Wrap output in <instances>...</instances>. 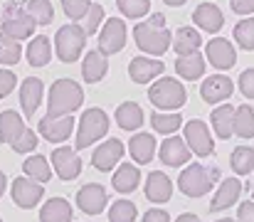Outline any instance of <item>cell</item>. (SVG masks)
I'll list each match as a JSON object with an SVG mask.
<instances>
[{
    "label": "cell",
    "instance_id": "cell-1",
    "mask_svg": "<svg viewBox=\"0 0 254 222\" xmlns=\"http://www.w3.org/2000/svg\"><path fill=\"white\" fill-rule=\"evenodd\" d=\"M133 40L138 50H143L146 55H153V57L166 55L170 47V30H166V17L156 12L151 20L138 22L133 27Z\"/></svg>",
    "mask_w": 254,
    "mask_h": 222
},
{
    "label": "cell",
    "instance_id": "cell-2",
    "mask_svg": "<svg viewBox=\"0 0 254 222\" xmlns=\"http://www.w3.org/2000/svg\"><path fill=\"white\" fill-rule=\"evenodd\" d=\"M84 101V91L74 79H57L50 86L47 96V114L50 116H69Z\"/></svg>",
    "mask_w": 254,
    "mask_h": 222
},
{
    "label": "cell",
    "instance_id": "cell-3",
    "mask_svg": "<svg viewBox=\"0 0 254 222\" xmlns=\"http://www.w3.org/2000/svg\"><path fill=\"white\" fill-rule=\"evenodd\" d=\"M215 180H217V170H215V168L210 170V168H205L202 163H190V165L178 175V188H180V193L188 195V198H202V195H207V193L212 190Z\"/></svg>",
    "mask_w": 254,
    "mask_h": 222
},
{
    "label": "cell",
    "instance_id": "cell-4",
    "mask_svg": "<svg viewBox=\"0 0 254 222\" xmlns=\"http://www.w3.org/2000/svg\"><path fill=\"white\" fill-rule=\"evenodd\" d=\"M148 99H151L153 106H158V109H163V111H175V109L185 106L188 91H185V86H183L178 79L163 76V79H158V81L151 86Z\"/></svg>",
    "mask_w": 254,
    "mask_h": 222
},
{
    "label": "cell",
    "instance_id": "cell-5",
    "mask_svg": "<svg viewBox=\"0 0 254 222\" xmlns=\"http://www.w3.org/2000/svg\"><path fill=\"white\" fill-rule=\"evenodd\" d=\"M109 134V116L104 109L94 106V109H86L79 119V129H77V148H89L91 144L101 141L104 136Z\"/></svg>",
    "mask_w": 254,
    "mask_h": 222
},
{
    "label": "cell",
    "instance_id": "cell-6",
    "mask_svg": "<svg viewBox=\"0 0 254 222\" xmlns=\"http://www.w3.org/2000/svg\"><path fill=\"white\" fill-rule=\"evenodd\" d=\"M86 45V32L77 25V22H69L64 27L57 30V37H55V50H57V57L67 65L77 62L79 55L84 52Z\"/></svg>",
    "mask_w": 254,
    "mask_h": 222
},
{
    "label": "cell",
    "instance_id": "cell-7",
    "mask_svg": "<svg viewBox=\"0 0 254 222\" xmlns=\"http://www.w3.org/2000/svg\"><path fill=\"white\" fill-rule=\"evenodd\" d=\"M37 22L30 12H25L17 2H7L5 5V20H2V35H7L10 40H25L35 32Z\"/></svg>",
    "mask_w": 254,
    "mask_h": 222
},
{
    "label": "cell",
    "instance_id": "cell-8",
    "mask_svg": "<svg viewBox=\"0 0 254 222\" xmlns=\"http://www.w3.org/2000/svg\"><path fill=\"white\" fill-rule=\"evenodd\" d=\"M183 136H185V139H183L185 146L190 148L195 155L207 158V155L215 153V139L210 136V126H207L205 121H200V119L188 121V124L183 126Z\"/></svg>",
    "mask_w": 254,
    "mask_h": 222
},
{
    "label": "cell",
    "instance_id": "cell-9",
    "mask_svg": "<svg viewBox=\"0 0 254 222\" xmlns=\"http://www.w3.org/2000/svg\"><path fill=\"white\" fill-rule=\"evenodd\" d=\"M126 45V25L121 17H109L99 32V52L101 55H116Z\"/></svg>",
    "mask_w": 254,
    "mask_h": 222
},
{
    "label": "cell",
    "instance_id": "cell-10",
    "mask_svg": "<svg viewBox=\"0 0 254 222\" xmlns=\"http://www.w3.org/2000/svg\"><path fill=\"white\" fill-rule=\"evenodd\" d=\"M72 129H74V116H42L40 124H37V134L45 136L50 144H62L72 136Z\"/></svg>",
    "mask_w": 254,
    "mask_h": 222
},
{
    "label": "cell",
    "instance_id": "cell-11",
    "mask_svg": "<svg viewBox=\"0 0 254 222\" xmlns=\"http://www.w3.org/2000/svg\"><path fill=\"white\" fill-rule=\"evenodd\" d=\"M109 203V195H106V188L99 185V183H86L77 190V208L84 213V215H99L104 213Z\"/></svg>",
    "mask_w": 254,
    "mask_h": 222
},
{
    "label": "cell",
    "instance_id": "cell-12",
    "mask_svg": "<svg viewBox=\"0 0 254 222\" xmlns=\"http://www.w3.org/2000/svg\"><path fill=\"white\" fill-rule=\"evenodd\" d=\"M52 168L62 180H74L82 173V158L69 146H60L57 150H52Z\"/></svg>",
    "mask_w": 254,
    "mask_h": 222
},
{
    "label": "cell",
    "instance_id": "cell-13",
    "mask_svg": "<svg viewBox=\"0 0 254 222\" xmlns=\"http://www.w3.org/2000/svg\"><path fill=\"white\" fill-rule=\"evenodd\" d=\"M205 57H207L210 65L217 67V70H232L235 62H237V52H235L232 42L225 40V37H212V40L205 45Z\"/></svg>",
    "mask_w": 254,
    "mask_h": 222
},
{
    "label": "cell",
    "instance_id": "cell-14",
    "mask_svg": "<svg viewBox=\"0 0 254 222\" xmlns=\"http://www.w3.org/2000/svg\"><path fill=\"white\" fill-rule=\"evenodd\" d=\"M232 91H235V84L225 74H212L200 84V96L207 104H222L232 96Z\"/></svg>",
    "mask_w": 254,
    "mask_h": 222
},
{
    "label": "cell",
    "instance_id": "cell-15",
    "mask_svg": "<svg viewBox=\"0 0 254 222\" xmlns=\"http://www.w3.org/2000/svg\"><path fill=\"white\" fill-rule=\"evenodd\" d=\"M42 195H45V188L40 183H35V180H30L25 175L12 180V203L17 208L30 210V208H35L42 200Z\"/></svg>",
    "mask_w": 254,
    "mask_h": 222
},
{
    "label": "cell",
    "instance_id": "cell-16",
    "mask_svg": "<svg viewBox=\"0 0 254 222\" xmlns=\"http://www.w3.org/2000/svg\"><path fill=\"white\" fill-rule=\"evenodd\" d=\"M242 195V180L240 178H225L217 188V193L210 200V213H222L227 208H232Z\"/></svg>",
    "mask_w": 254,
    "mask_h": 222
},
{
    "label": "cell",
    "instance_id": "cell-17",
    "mask_svg": "<svg viewBox=\"0 0 254 222\" xmlns=\"http://www.w3.org/2000/svg\"><path fill=\"white\" fill-rule=\"evenodd\" d=\"M121 155H124V144H121L119 139H109V141H104L101 146L94 150L91 165H94L96 170H101V173H109V170L121 160Z\"/></svg>",
    "mask_w": 254,
    "mask_h": 222
},
{
    "label": "cell",
    "instance_id": "cell-18",
    "mask_svg": "<svg viewBox=\"0 0 254 222\" xmlns=\"http://www.w3.org/2000/svg\"><path fill=\"white\" fill-rule=\"evenodd\" d=\"M143 193H146V198L151 200V203H168L170 198H173V183H170V178L163 173V170H153L148 178H146V188H143Z\"/></svg>",
    "mask_w": 254,
    "mask_h": 222
},
{
    "label": "cell",
    "instance_id": "cell-19",
    "mask_svg": "<svg viewBox=\"0 0 254 222\" xmlns=\"http://www.w3.org/2000/svg\"><path fill=\"white\" fill-rule=\"evenodd\" d=\"M166 70V65L161 60H151V57H133L128 65V74L136 84H148L151 79L161 76Z\"/></svg>",
    "mask_w": 254,
    "mask_h": 222
},
{
    "label": "cell",
    "instance_id": "cell-20",
    "mask_svg": "<svg viewBox=\"0 0 254 222\" xmlns=\"http://www.w3.org/2000/svg\"><path fill=\"white\" fill-rule=\"evenodd\" d=\"M163 165H170V168H178V165H185L190 160V148L185 146L183 139L178 136H168L163 144H161V150H158Z\"/></svg>",
    "mask_w": 254,
    "mask_h": 222
},
{
    "label": "cell",
    "instance_id": "cell-21",
    "mask_svg": "<svg viewBox=\"0 0 254 222\" xmlns=\"http://www.w3.org/2000/svg\"><path fill=\"white\" fill-rule=\"evenodd\" d=\"M192 20L200 30L205 32H220L222 25H225V17H222V10L215 5V2H202L195 7L192 12Z\"/></svg>",
    "mask_w": 254,
    "mask_h": 222
},
{
    "label": "cell",
    "instance_id": "cell-22",
    "mask_svg": "<svg viewBox=\"0 0 254 222\" xmlns=\"http://www.w3.org/2000/svg\"><path fill=\"white\" fill-rule=\"evenodd\" d=\"M42 91H45L42 79H37V76H27V79L22 81V86H20V106H22L25 116H32V114L40 109Z\"/></svg>",
    "mask_w": 254,
    "mask_h": 222
},
{
    "label": "cell",
    "instance_id": "cell-23",
    "mask_svg": "<svg viewBox=\"0 0 254 222\" xmlns=\"http://www.w3.org/2000/svg\"><path fill=\"white\" fill-rule=\"evenodd\" d=\"M138 183H141V170H138L136 165H131V163H121V165L116 168L114 178H111L114 190L121 193V195L133 193V190L138 188Z\"/></svg>",
    "mask_w": 254,
    "mask_h": 222
},
{
    "label": "cell",
    "instance_id": "cell-24",
    "mask_svg": "<svg viewBox=\"0 0 254 222\" xmlns=\"http://www.w3.org/2000/svg\"><path fill=\"white\" fill-rule=\"evenodd\" d=\"M27 126H25V121H22V116L17 114V111H12V109H5L2 114H0V141L2 144H15L20 136H22V131H25Z\"/></svg>",
    "mask_w": 254,
    "mask_h": 222
},
{
    "label": "cell",
    "instance_id": "cell-25",
    "mask_svg": "<svg viewBox=\"0 0 254 222\" xmlns=\"http://www.w3.org/2000/svg\"><path fill=\"white\" fill-rule=\"evenodd\" d=\"M128 150H131V158H133L136 163H141V165L151 163L153 155H156V136H151V134H146V131L131 136Z\"/></svg>",
    "mask_w": 254,
    "mask_h": 222
},
{
    "label": "cell",
    "instance_id": "cell-26",
    "mask_svg": "<svg viewBox=\"0 0 254 222\" xmlns=\"http://www.w3.org/2000/svg\"><path fill=\"white\" fill-rule=\"evenodd\" d=\"M106 70H109V60L106 55H101L99 50H91L86 52L84 62H82V76H84L86 84H96L106 76Z\"/></svg>",
    "mask_w": 254,
    "mask_h": 222
},
{
    "label": "cell",
    "instance_id": "cell-27",
    "mask_svg": "<svg viewBox=\"0 0 254 222\" xmlns=\"http://www.w3.org/2000/svg\"><path fill=\"white\" fill-rule=\"evenodd\" d=\"M114 116H116L119 129H124V131H136V129H141L143 121H146L143 109H141L136 101H124V104L116 109Z\"/></svg>",
    "mask_w": 254,
    "mask_h": 222
},
{
    "label": "cell",
    "instance_id": "cell-28",
    "mask_svg": "<svg viewBox=\"0 0 254 222\" xmlns=\"http://www.w3.org/2000/svg\"><path fill=\"white\" fill-rule=\"evenodd\" d=\"M200 45H202V37H200V32H197L195 27H188V25H185V27L175 30V35H173V50H175L180 57L197 52Z\"/></svg>",
    "mask_w": 254,
    "mask_h": 222
},
{
    "label": "cell",
    "instance_id": "cell-29",
    "mask_svg": "<svg viewBox=\"0 0 254 222\" xmlns=\"http://www.w3.org/2000/svg\"><path fill=\"white\" fill-rule=\"evenodd\" d=\"M175 72L178 76L188 79V81H195L205 74V57L200 52H192V55H183L175 60Z\"/></svg>",
    "mask_w": 254,
    "mask_h": 222
},
{
    "label": "cell",
    "instance_id": "cell-30",
    "mask_svg": "<svg viewBox=\"0 0 254 222\" xmlns=\"http://www.w3.org/2000/svg\"><path fill=\"white\" fill-rule=\"evenodd\" d=\"M40 222H72V205L64 198H52L42 205Z\"/></svg>",
    "mask_w": 254,
    "mask_h": 222
},
{
    "label": "cell",
    "instance_id": "cell-31",
    "mask_svg": "<svg viewBox=\"0 0 254 222\" xmlns=\"http://www.w3.org/2000/svg\"><path fill=\"white\" fill-rule=\"evenodd\" d=\"M232 119H235V106H232V104H220V106L212 111V116H210L215 136H220V139H232V136H235V134H232Z\"/></svg>",
    "mask_w": 254,
    "mask_h": 222
},
{
    "label": "cell",
    "instance_id": "cell-32",
    "mask_svg": "<svg viewBox=\"0 0 254 222\" xmlns=\"http://www.w3.org/2000/svg\"><path fill=\"white\" fill-rule=\"evenodd\" d=\"M232 134L240 136V139H254V109L250 106V104L235 106Z\"/></svg>",
    "mask_w": 254,
    "mask_h": 222
},
{
    "label": "cell",
    "instance_id": "cell-33",
    "mask_svg": "<svg viewBox=\"0 0 254 222\" xmlns=\"http://www.w3.org/2000/svg\"><path fill=\"white\" fill-rule=\"evenodd\" d=\"M22 173H25V178H30V180L40 183V185L52 178V168H50V163H47L45 155H30L22 163Z\"/></svg>",
    "mask_w": 254,
    "mask_h": 222
},
{
    "label": "cell",
    "instance_id": "cell-34",
    "mask_svg": "<svg viewBox=\"0 0 254 222\" xmlns=\"http://www.w3.org/2000/svg\"><path fill=\"white\" fill-rule=\"evenodd\" d=\"M52 60V47H50V37L40 35L27 45V62L30 67H45Z\"/></svg>",
    "mask_w": 254,
    "mask_h": 222
},
{
    "label": "cell",
    "instance_id": "cell-35",
    "mask_svg": "<svg viewBox=\"0 0 254 222\" xmlns=\"http://www.w3.org/2000/svg\"><path fill=\"white\" fill-rule=\"evenodd\" d=\"M151 126L156 134H163V136H173L180 126H183V116L175 114V111H156L151 114Z\"/></svg>",
    "mask_w": 254,
    "mask_h": 222
},
{
    "label": "cell",
    "instance_id": "cell-36",
    "mask_svg": "<svg viewBox=\"0 0 254 222\" xmlns=\"http://www.w3.org/2000/svg\"><path fill=\"white\" fill-rule=\"evenodd\" d=\"M230 165L237 175H250L254 170V148L250 146H237L230 155Z\"/></svg>",
    "mask_w": 254,
    "mask_h": 222
},
{
    "label": "cell",
    "instance_id": "cell-37",
    "mask_svg": "<svg viewBox=\"0 0 254 222\" xmlns=\"http://www.w3.org/2000/svg\"><path fill=\"white\" fill-rule=\"evenodd\" d=\"M109 222H133L138 218V210H136V205L131 203V200H116L114 205H111V210H109Z\"/></svg>",
    "mask_w": 254,
    "mask_h": 222
},
{
    "label": "cell",
    "instance_id": "cell-38",
    "mask_svg": "<svg viewBox=\"0 0 254 222\" xmlns=\"http://www.w3.org/2000/svg\"><path fill=\"white\" fill-rule=\"evenodd\" d=\"M27 12L35 17L37 25H50L55 20V10L50 0H27Z\"/></svg>",
    "mask_w": 254,
    "mask_h": 222
},
{
    "label": "cell",
    "instance_id": "cell-39",
    "mask_svg": "<svg viewBox=\"0 0 254 222\" xmlns=\"http://www.w3.org/2000/svg\"><path fill=\"white\" fill-rule=\"evenodd\" d=\"M22 55V47L17 40H10L7 35L0 32V65H17Z\"/></svg>",
    "mask_w": 254,
    "mask_h": 222
},
{
    "label": "cell",
    "instance_id": "cell-40",
    "mask_svg": "<svg viewBox=\"0 0 254 222\" xmlns=\"http://www.w3.org/2000/svg\"><path fill=\"white\" fill-rule=\"evenodd\" d=\"M235 40L242 50H254V17H245L235 25Z\"/></svg>",
    "mask_w": 254,
    "mask_h": 222
},
{
    "label": "cell",
    "instance_id": "cell-41",
    "mask_svg": "<svg viewBox=\"0 0 254 222\" xmlns=\"http://www.w3.org/2000/svg\"><path fill=\"white\" fill-rule=\"evenodd\" d=\"M116 5H119V10L126 17H143L151 10V2L148 0H116Z\"/></svg>",
    "mask_w": 254,
    "mask_h": 222
},
{
    "label": "cell",
    "instance_id": "cell-42",
    "mask_svg": "<svg viewBox=\"0 0 254 222\" xmlns=\"http://www.w3.org/2000/svg\"><path fill=\"white\" fill-rule=\"evenodd\" d=\"M101 20H104V7H101L99 2H91V7L86 10V15H84V25H82V30H84L86 35H94V32L99 30Z\"/></svg>",
    "mask_w": 254,
    "mask_h": 222
},
{
    "label": "cell",
    "instance_id": "cell-43",
    "mask_svg": "<svg viewBox=\"0 0 254 222\" xmlns=\"http://www.w3.org/2000/svg\"><path fill=\"white\" fill-rule=\"evenodd\" d=\"M62 7L67 12V17H72V22L84 20L86 10L91 7V0H62Z\"/></svg>",
    "mask_w": 254,
    "mask_h": 222
},
{
    "label": "cell",
    "instance_id": "cell-44",
    "mask_svg": "<svg viewBox=\"0 0 254 222\" xmlns=\"http://www.w3.org/2000/svg\"><path fill=\"white\" fill-rule=\"evenodd\" d=\"M15 153H32L35 148H37V134L32 131V129H25L22 131V136L15 141V144H10Z\"/></svg>",
    "mask_w": 254,
    "mask_h": 222
},
{
    "label": "cell",
    "instance_id": "cell-45",
    "mask_svg": "<svg viewBox=\"0 0 254 222\" xmlns=\"http://www.w3.org/2000/svg\"><path fill=\"white\" fill-rule=\"evenodd\" d=\"M240 91H242V96L254 99V67H250V70H245L240 74Z\"/></svg>",
    "mask_w": 254,
    "mask_h": 222
},
{
    "label": "cell",
    "instance_id": "cell-46",
    "mask_svg": "<svg viewBox=\"0 0 254 222\" xmlns=\"http://www.w3.org/2000/svg\"><path fill=\"white\" fill-rule=\"evenodd\" d=\"M17 84V76L10 72V70H0V99H5Z\"/></svg>",
    "mask_w": 254,
    "mask_h": 222
},
{
    "label": "cell",
    "instance_id": "cell-47",
    "mask_svg": "<svg viewBox=\"0 0 254 222\" xmlns=\"http://www.w3.org/2000/svg\"><path fill=\"white\" fill-rule=\"evenodd\" d=\"M237 222H254V200H247L237 210Z\"/></svg>",
    "mask_w": 254,
    "mask_h": 222
},
{
    "label": "cell",
    "instance_id": "cell-48",
    "mask_svg": "<svg viewBox=\"0 0 254 222\" xmlns=\"http://www.w3.org/2000/svg\"><path fill=\"white\" fill-rule=\"evenodd\" d=\"M232 10L237 15H250L254 12V0H232Z\"/></svg>",
    "mask_w": 254,
    "mask_h": 222
},
{
    "label": "cell",
    "instance_id": "cell-49",
    "mask_svg": "<svg viewBox=\"0 0 254 222\" xmlns=\"http://www.w3.org/2000/svg\"><path fill=\"white\" fill-rule=\"evenodd\" d=\"M143 222H170V215L166 210H148L143 215Z\"/></svg>",
    "mask_w": 254,
    "mask_h": 222
},
{
    "label": "cell",
    "instance_id": "cell-50",
    "mask_svg": "<svg viewBox=\"0 0 254 222\" xmlns=\"http://www.w3.org/2000/svg\"><path fill=\"white\" fill-rule=\"evenodd\" d=\"M175 222H202L197 215H192V213H183V215H178V220Z\"/></svg>",
    "mask_w": 254,
    "mask_h": 222
},
{
    "label": "cell",
    "instance_id": "cell-51",
    "mask_svg": "<svg viewBox=\"0 0 254 222\" xmlns=\"http://www.w3.org/2000/svg\"><path fill=\"white\" fill-rule=\"evenodd\" d=\"M5 188H7V178H5V173L0 170V198H2V193H5Z\"/></svg>",
    "mask_w": 254,
    "mask_h": 222
},
{
    "label": "cell",
    "instance_id": "cell-52",
    "mask_svg": "<svg viewBox=\"0 0 254 222\" xmlns=\"http://www.w3.org/2000/svg\"><path fill=\"white\" fill-rule=\"evenodd\" d=\"M166 5H170V7H180V5H185V0H163Z\"/></svg>",
    "mask_w": 254,
    "mask_h": 222
},
{
    "label": "cell",
    "instance_id": "cell-53",
    "mask_svg": "<svg viewBox=\"0 0 254 222\" xmlns=\"http://www.w3.org/2000/svg\"><path fill=\"white\" fill-rule=\"evenodd\" d=\"M217 222H237V220H230V218H222V220H217Z\"/></svg>",
    "mask_w": 254,
    "mask_h": 222
},
{
    "label": "cell",
    "instance_id": "cell-54",
    "mask_svg": "<svg viewBox=\"0 0 254 222\" xmlns=\"http://www.w3.org/2000/svg\"><path fill=\"white\" fill-rule=\"evenodd\" d=\"M252 200H254V180H252Z\"/></svg>",
    "mask_w": 254,
    "mask_h": 222
},
{
    "label": "cell",
    "instance_id": "cell-55",
    "mask_svg": "<svg viewBox=\"0 0 254 222\" xmlns=\"http://www.w3.org/2000/svg\"><path fill=\"white\" fill-rule=\"evenodd\" d=\"M0 222H2V220H0Z\"/></svg>",
    "mask_w": 254,
    "mask_h": 222
}]
</instances>
